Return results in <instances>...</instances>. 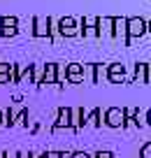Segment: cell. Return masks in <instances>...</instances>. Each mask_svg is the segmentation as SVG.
Wrapping results in <instances>:
<instances>
[{
    "label": "cell",
    "mask_w": 151,
    "mask_h": 158,
    "mask_svg": "<svg viewBox=\"0 0 151 158\" xmlns=\"http://www.w3.org/2000/svg\"><path fill=\"white\" fill-rule=\"evenodd\" d=\"M33 26H35V30H33V35L35 37H49L51 35V28H49V19H35L33 21Z\"/></svg>",
    "instance_id": "cell-11"
},
{
    "label": "cell",
    "mask_w": 151,
    "mask_h": 158,
    "mask_svg": "<svg viewBox=\"0 0 151 158\" xmlns=\"http://www.w3.org/2000/svg\"><path fill=\"white\" fill-rule=\"evenodd\" d=\"M126 23H128L126 16H112V37H123L126 47H130L132 40L128 37V33H126Z\"/></svg>",
    "instance_id": "cell-2"
},
{
    "label": "cell",
    "mask_w": 151,
    "mask_h": 158,
    "mask_svg": "<svg viewBox=\"0 0 151 158\" xmlns=\"http://www.w3.org/2000/svg\"><path fill=\"white\" fill-rule=\"evenodd\" d=\"M146 123H149V126H151V107H149V109H146Z\"/></svg>",
    "instance_id": "cell-21"
},
{
    "label": "cell",
    "mask_w": 151,
    "mask_h": 158,
    "mask_svg": "<svg viewBox=\"0 0 151 158\" xmlns=\"http://www.w3.org/2000/svg\"><path fill=\"white\" fill-rule=\"evenodd\" d=\"M70 158H93V156H88L86 151H74V153H72Z\"/></svg>",
    "instance_id": "cell-20"
},
{
    "label": "cell",
    "mask_w": 151,
    "mask_h": 158,
    "mask_svg": "<svg viewBox=\"0 0 151 158\" xmlns=\"http://www.w3.org/2000/svg\"><path fill=\"white\" fill-rule=\"evenodd\" d=\"M33 74H35V81L42 84V79H44V65H37V68L33 70Z\"/></svg>",
    "instance_id": "cell-18"
},
{
    "label": "cell",
    "mask_w": 151,
    "mask_h": 158,
    "mask_svg": "<svg viewBox=\"0 0 151 158\" xmlns=\"http://www.w3.org/2000/svg\"><path fill=\"white\" fill-rule=\"evenodd\" d=\"M140 158H151V142H144V144H142Z\"/></svg>",
    "instance_id": "cell-17"
},
{
    "label": "cell",
    "mask_w": 151,
    "mask_h": 158,
    "mask_svg": "<svg viewBox=\"0 0 151 158\" xmlns=\"http://www.w3.org/2000/svg\"><path fill=\"white\" fill-rule=\"evenodd\" d=\"M65 77H68V81H72V84L84 81V65L82 63H70L68 68H65Z\"/></svg>",
    "instance_id": "cell-6"
},
{
    "label": "cell",
    "mask_w": 151,
    "mask_h": 158,
    "mask_svg": "<svg viewBox=\"0 0 151 158\" xmlns=\"http://www.w3.org/2000/svg\"><path fill=\"white\" fill-rule=\"evenodd\" d=\"M146 33H151V19L146 21Z\"/></svg>",
    "instance_id": "cell-25"
},
{
    "label": "cell",
    "mask_w": 151,
    "mask_h": 158,
    "mask_svg": "<svg viewBox=\"0 0 151 158\" xmlns=\"http://www.w3.org/2000/svg\"><path fill=\"white\" fill-rule=\"evenodd\" d=\"M70 123H72V130H82L84 123H86V112L82 107L70 109Z\"/></svg>",
    "instance_id": "cell-9"
},
{
    "label": "cell",
    "mask_w": 151,
    "mask_h": 158,
    "mask_svg": "<svg viewBox=\"0 0 151 158\" xmlns=\"http://www.w3.org/2000/svg\"><path fill=\"white\" fill-rule=\"evenodd\" d=\"M58 128H68V130H72V123H70V107H61V109H58L56 130H58Z\"/></svg>",
    "instance_id": "cell-13"
},
{
    "label": "cell",
    "mask_w": 151,
    "mask_h": 158,
    "mask_svg": "<svg viewBox=\"0 0 151 158\" xmlns=\"http://www.w3.org/2000/svg\"><path fill=\"white\" fill-rule=\"evenodd\" d=\"M93 81L95 84H103L105 79H107V65H103V63H93Z\"/></svg>",
    "instance_id": "cell-15"
},
{
    "label": "cell",
    "mask_w": 151,
    "mask_h": 158,
    "mask_svg": "<svg viewBox=\"0 0 151 158\" xmlns=\"http://www.w3.org/2000/svg\"><path fill=\"white\" fill-rule=\"evenodd\" d=\"M107 81L109 84H123L126 81V65L109 63L107 65Z\"/></svg>",
    "instance_id": "cell-4"
},
{
    "label": "cell",
    "mask_w": 151,
    "mask_h": 158,
    "mask_svg": "<svg viewBox=\"0 0 151 158\" xmlns=\"http://www.w3.org/2000/svg\"><path fill=\"white\" fill-rule=\"evenodd\" d=\"M86 121H91L95 128H100L103 126V109H93L91 114H86Z\"/></svg>",
    "instance_id": "cell-16"
},
{
    "label": "cell",
    "mask_w": 151,
    "mask_h": 158,
    "mask_svg": "<svg viewBox=\"0 0 151 158\" xmlns=\"http://www.w3.org/2000/svg\"><path fill=\"white\" fill-rule=\"evenodd\" d=\"M7 79H10V74H0V84H5Z\"/></svg>",
    "instance_id": "cell-24"
},
{
    "label": "cell",
    "mask_w": 151,
    "mask_h": 158,
    "mask_svg": "<svg viewBox=\"0 0 151 158\" xmlns=\"http://www.w3.org/2000/svg\"><path fill=\"white\" fill-rule=\"evenodd\" d=\"M2 158H19V153H10V151H7L5 156H2Z\"/></svg>",
    "instance_id": "cell-23"
},
{
    "label": "cell",
    "mask_w": 151,
    "mask_h": 158,
    "mask_svg": "<svg viewBox=\"0 0 151 158\" xmlns=\"http://www.w3.org/2000/svg\"><path fill=\"white\" fill-rule=\"evenodd\" d=\"M93 158H114V153H112V151H103V149H100Z\"/></svg>",
    "instance_id": "cell-19"
},
{
    "label": "cell",
    "mask_w": 151,
    "mask_h": 158,
    "mask_svg": "<svg viewBox=\"0 0 151 158\" xmlns=\"http://www.w3.org/2000/svg\"><path fill=\"white\" fill-rule=\"evenodd\" d=\"M0 123H2V114H0Z\"/></svg>",
    "instance_id": "cell-26"
},
{
    "label": "cell",
    "mask_w": 151,
    "mask_h": 158,
    "mask_svg": "<svg viewBox=\"0 0 151 158\" xmlns=\"http://www.w3.org/2000/svg\"><path fill=\"white\" fill-rule=\"evenodd\" d=\"M56 26H58V30H61V35H63V37H77V35H79V23L72 19V16L61 19Z\"/></svg>",
    "instance_id": "cell-5"
},
{
    "label": "cell",
    "mask_w": 151,
    "mask_h": 158,
    "mask_svg": "<svg viewBox=\"0 0 151 158\" xmlns=\"http://www.w3.org/2000/svg\"><path fill=\"white\" fill-rule=\"evenodd\" d=\"M47 158H58V151H49V153H47Z\"/></svg>",
    "instance_id": "cell-22"
},
{
    "label": "cell",
    "mask_w": 151,
    "mask_h": 158,
    "mask_svg": "<svg viewBox=\"0 0 151 158\" xmlns=\"http://www.w3.org/2000/svg\"><path fill=\"white\" fill-rule=\"evenodd\" d=\"M123 118H126L123 107H109L107 112H105V123H107L109 128H123Z\"/></svg>",
    "instance_id": "cell-3"
},
{
    "label": "cell",
    "mask_w": 151,
    "mask_h": 158,
    "mask_svg": "<svg viewBox=\"0 0 151 158\" xmlns=\"http://www.w3.org/2000/svg\"><path fill=\"white\" fill-rule=\"evenodd\" d=\"M95 26H98V16H84L82 28H79V35H84V37H98Z\"/></svg>",
    "instance_id": "cell-7"
},
{
    "label": "cell",
    "mask_w": 151,
    "mask_h": 158,
    "mask_svg": "<svg viewBox=\"0 0 151 158\" xmlns=\"http://www.w3.org/2000/svg\"><path fill=\"white\" fill-rule=\"evenodd\" d=\"M126 33L128 37H142V35H146V21L142 19V16H130L126 23Z\"/></svg>",
    "instance_id": "cell-1"
},
{
    "label": "cell",
    "mask_w": 151,
    "mask_h": 158,
    "mask_svg": "<svg viewBox=\"0 0 151 158\" xmlns=\"http://www.w3.org/2000/svg\"><path fill=\"white\" fill-rule=\"evenodd\" d=\"M54 81H58V65L49 63V65H44V79H42V84H54Z\"/></svg>",
    "instance_id": "cell-14"
},
{
    "label": "cell",
    "mask_w": 151,
    "mask_h": 158,
    "mask_svg": "<svg viewBox=\"0 0 151 158\" xmlns=\"http://www.w3.org/2000/svg\"><path fill=\"white\" fill-rule=\"evenodd\" d=\"M135 81L149 84V63H135Z\"/></svg>",
    "instance_id": "cell-12"
},
{
    "label": "cell",
    "mask_w": 151,
    "mask_h": 158,
    "mask_svg": "<svg viewBox=\"0 0 151 158\" xmlns=\"http://www.w3.org/2000/svg\"><path fill=\"white\" fill-rule=\"evenodd\" d=\"M0 26H2V37H12V35H16V26H19V21H16V16H2L0 19Z\"/></svg>",
    "instance_id": "cell-8"
},
{
    "label": "cell",
    "mask_w": 151,
    "mask_h": 158,
    "mask_svg": "<svg viewBox=\"0 0 151 158\" xmlns=\"http://www.w3.org/2000/svg\"><path fill=\"white\" fill-rule=\"evenodd\" d=\"M98 37H112V16H98Z\"/></svg>",
    "instance_id": "cell-10"
}]
</instances>
